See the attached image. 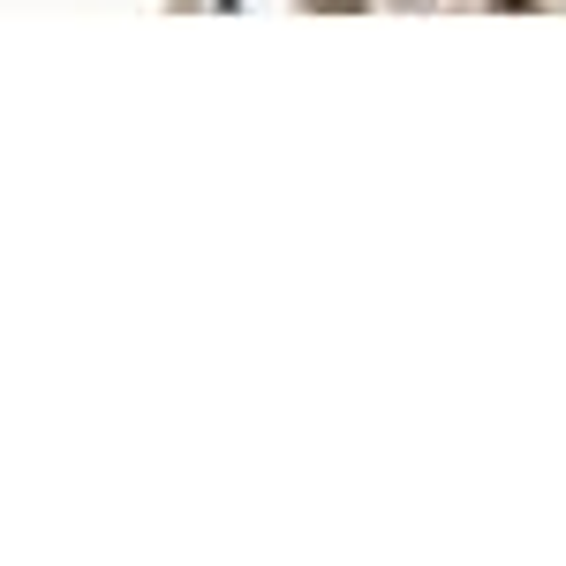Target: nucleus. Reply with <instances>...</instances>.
I'll return each instance as SVG.
<instances>
[{"label": "nucleus", "mask_w": 566, "mask_h": 566, "mask_svg": "<svg viewBox=\"0 0 566 566\" xmlns=\"http://www.w3.org/2000/svg\"><path fill=\"white\" fill-rule=\"evenodd\" d=\"M310 8H317V15H333V8H363V0H310Z\"/></svg>", "instance_id": "1"}]
</instances>
